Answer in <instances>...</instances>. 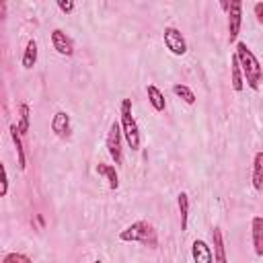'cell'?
I'll list each match as a JSON object with an SVG mask.
<instances>
[{"mask_svg": "<svg viewBox=\"0 0 263 263\" xmlns=\"http://www.w3.org/2000/svg\"><path fill=\"white\" fill-rule=\"evenodd\" d=\"M226 16H228V41L234 43L238 33H240V27H242V2L232 0Z\"/></svg>", "mask_w": 263, "mask_h": 263, "instance_id": "obj_6", "label": "cell"}, {"mask_svg": "<svg viewBox=\"0 0 263 263\" xmlns=\"http://www.w3.org/2000/svg\"><path fill=\"white\" fill-rule=\"evenodd\" d=\"M230 82H232V88L236 92H240L245 88V78H242V70L238 66V58L236 53L230 55Z\"/></svg>", "mask_w": 263, "mask_h": 263, "instance_id": "obj_17", "label": "cell"}, {"mask_svg": "<svg viewBox=\"0 0 263 263\" xmlns=\"http://www.w3.org/2000/svg\"><path fill=\"white\" fill-rule=\"evenodd\" d=\"M191 259L193 263H214V251L203 238H195L191 242Z\"/></svg>", "mask_w": 263, "mask_h": 263, "instance_id": "obj_9", "label": "cell"}, {"mask_svg": "<svg viewBox=\"0 0 263 263\" xmlns=\"http://www.w3.org/2000/svg\"><path fill=\"white\" fill-rule=\"evenodd\" d=\"M173 92H175L183 103H187V105H195V101H197V99H195V92H193L187 84H179V82L173 84Z\"/></svg>", "mask_w": 263, "mask_h": 263, "instance_id": "obj_20", "label": "cell"}, {"mask_svg": "<svg viewBox=\"0 0 263 263\" xmlns=\"http://www.w3.org/2000/svg\"><path fill=\"white\" fill-rule=\"evenodd\" d=\"M90 263H103V261H99V259H95V261H90Z\"/></svg>", "mask_w": 263, "mask_h": 263, "instance_id": "obj_26", "label": "cell"}, {"mask_svg": "<svg viewBox=\"0 0 263 263\" xmlns=\"http://www.w3.org/2000/svg\"><path fill=\"white\" fill-rule=\"evenodd\" d=\"M212 251H214V263H228V255H226V245H224V234L220 226L212 228Z\"/></svg>", "mask_w": 263, "mask_h": 263, "instance_id": "obj_10", "label": "cell"}, {"mask_svg": "<svg viewBox=\"0 0 263 263\" xmlns=\"http://www.w3.org/2000/svg\"><path fill=\"white\" fill-rule=\"evenodd\" d=\"M146 95H148V103L152 105V109L156 113H162L166 109V101H164V95L162 90L156 86V84H148L146 86Z\"/></svg>", "mask_w": 263, "mask_h": 263, "instance_id": "obj_15", "label": "cell"}, {"mask_svg": "<svg viewBox=\"0 0 263 263\" xmlns=\"http://www.w3.org/2000/svg\"><path fill=\"white\" fill-rule=\"evenodd\" d=\"M220 8H222L224 12H228V8H230V2H228V0H222V2H220Z\"/></svg>", "mask_w": 263, "mask_h": 263, "instance_id": "obj_25", "label": "cell"}, {"mask_svg": "<svg viewBox=\"0 0 263 263\" xmlns=\"http://www.w3.org/2000/svg\"><path fill=\"white\" fill-rule=\"evenodd\" d=\"M51 45L60 55H66V58L74 55V41L62 29H53L51 31Z\"/></svg>", "mask_w": 263, "mask_h": 263, "instance_id": "obj_8", "label": "cell"}, {"mask_svg": "<svg viewBox=\"0 0 263 263\" xmlns=\"http://www.w3.org/2000/svg\"><path fill=\"white\" fill-rule=\"evenodd\" d=\"M10 132V138H12V144H14V150H16V162H18V168L25 171L27 168V154H25V148H23V136L18 134V127L16 123H12L8 127Z\"/></svg>", "mask_w": 263, "mask_h": 263, "instance_id": "obj_12", "label": "cell"}, {"mask_svg": "<svg viewBox=\"0 0 263 263\" xmlns=\"http://www.w3.org/2000/svg\"><path fill=\"white\" fill-rule=\"evenodd\" d=\"M16 127H18L21 136H25L29 132V127H31V107H29V103L18 105V123H16Z\"/></svg>", "mask_w": 263, "mask_h": 263, "instance_id": "obj_19", "label": "cell"}, {"mask_svg": "<svg viewBox=\"0 0 263 263\" xmlns=\"http://www.w3.org/2000/svg\"><path fill=\"white\" fill-rule=\"evenodd\" d=\"M2 263H33V259L27 257L25 253H6Z\"/></svg>", "mask_w": 263, "mask_h": 263, "instance_id": "obj_21", "label": "cell"}, {"mask_svg": "<svg viewBox=\"0 0 263 263\" xmlns=\"http://www.w3.org/2000/svg\"><path fill=\"white\" fill-rule=\"evenodd\" d=\"M162 41L166 45V49L173 53V55H185L187 53V41L183 37V33L177 29V27H164L162 31Z\"/></svg>", "mask_w": 263, "mask_h": 263, "instance_id": "obj_5", "label": "cell"}, {"mask_svg": "<svg viewBox=\"0 0 263 263\" xmlns=\"http://www.w3.org/2000/svg\"><path fill=\"white\" fill-rule=\"evenodd\" d=\"M121 140H123L121 125H119V121H113V123L109 125V132H107L105 146H107V152H109V156L113 158V162H115V164H121V162H123V148H121Z\"/></svg>", "mask_w": 263, "mask_h": 263, "instance_id": "obj_4", "label": "cell"}, {"mask_svg": "<svg viewBox=\"0 0 263 263\" xmlns=\"http://www.w3.org/2000/svg\"><path fill=\"white\" fill-rule=\"evenodd\" d=\"M253 14H255L257 23L263 25V2H255V4H253Z\"/></svg>", "mask_w": 263, "mask_h": 263, "instance_id": "obj_24", "label": "cell"}, {"mask_svg": "<svg viewBox=\"0 0 263 263\" xmlns=\"http://www.w3.org/2000/svg\"><path fill=\"white\" fill-rule=\"evenodd\" d=\"M251 185L255 191L263 189V152H255L253 156V173H251Z\"/></svg>", "mask_w": 263, "mask_h": 263, "instance_id": "obj_14", "label": "cell"}, {"mask_svg": "<svg viewBox=\"0 0 263 263\" xmlns=\"http://www.w3.org/2000/svg\"><path fill=\"white\" fill-rule=\"evenodd\" d=\"M51 132L60 138V140H68L72 136V121H70V113L66 111H55L51 117Z\"/></svg>", "mask_w": 263, "mask_h": 263, "instance_id": "obj_7", "label": "cell"}, {"mask_svg": "<svg viewBox=\"0 0 263 263\" xmlns=\"http://www.w3.org/2000/svg\"><path fill=\"white\" fill-rule=\"evenodd\" d=\"M119 125H121L123 140L129 146V150L138 152L140 144H142V138H140L138 121L132 115V99H121V105H119Z\"/></svg>", "mask_w": 263, "mask_h": 263, "instance_id": "obj_3", "label": "cell"}, {"mask_svg": "<svg viewBox=\"0 0 263 263\" xmlns=\"http://www.w3.org/2000/svg\"><path fill=\"white\" fill-rule=\"evenodd\" d=\"M119 240L121 242H140L142 247H148V249L158 247V234L148 220H136L129 226H125L119 232Z\"/></svg>", "mask_w": 263, "mask_h": 263, "instance_id": "obj_2", "label": "cell"}, {"mask_svg": "<svg viewBox=\"0 0 263 263\" xmlns=\"http://www.w3.org/2000/svg\"><path fill=\"white\" fill-rule=\"evenodd\" d=\"M37 53H39V49H37V41H35V39H29L27 45H25L23 58H21V66H23L25 70H31V68L37 64Z\"/></svg>", "mask_w": 263, "mask_h": 263, "instance_id": "obj_16", "label": "cell"}, {"mask_svg": "<svg viewBox=\"0 0 263 263\" xmlns=\"http://www.w3.org/2000/svg\"><path fill=\"white\" fill-rule=\"evenodd\" d=\"M58 8H60L64 14H70V12H74L76 4H74L72 0H58Z\"/></svg>", "mask_w": 263, "mask_h": 263, "instance_id": "obj_22", "label": "cell"}, {"mask_svg": "<svg viewBox=\"0 0 263 263\" xmlns=\"http://www.w3.org/2000/svg\"><path fill=\"white\" fill-rule=\"evenodd\" d=\"M251 242L257 257H263V216H253L251 220Z\"/></svg>", "mask_w": 263, "mask_h": 263, "instance_id": "obj_11", "label": "cell"}, {"mask_svg": "<svg viewBox=\"0 0 263 263\" xmlns=\"http://www.w3.org/2000/svg\"><path fill=\"white\" fill-rule=\"evenodd\" d=\"M234 53L238 58V66L242 70V78H245L247 86L251 90H259V86L263 82V68H261L257 55L253 53V49H249V45L245 41H236Z\"/></svg>", "mask_w": 263, "mask_h": 263, "instance_id": "obj_1", "label": "cell"}, {"mask_svg": "<svg viewBox=\"0 0 263 263\" xmlns=\"http://www.w3.org/2000/svg\"><path fill=\"white\" fill-rule=\"evenodd\" d=\"M97 175L99 177H103L105 181H107V185H109V189H117L119 187V175H117V168H115V164H107V162H99L97 164Z\"/></svg>", "mask_w": 263, "mask_h": 263, "instance_id": "obj_13", "label": "cell"}, {"mask_svg": "<svg viewBox=\"0 0 263 263\" xmlns=\"http://www.w3.org/2000/svg\"><path fill=\"white\" fill-rule=\"evenodd\" d=\"M0 171H2V187H0V195L6 197V193H8V173H6V166H4V164H0Z\"/></svg>", "mask_w": 263, "mask_h": 263, "instance_id": "obj_23", "label": "cell"}, {"mask_svg": "<svg viewBox=\"0 0 263 263\" xmlns=\"http://www.w3.org/2000/svg\"><path fill=\"white\" fill-rule=\"evenodd\" d=\"M177 208H179V220H181V230H187L189 224V195L181 191L177 195Z\"/></svg>", "mask_w": 263, "mask_h": 263, "instance_id": "obj_18", "label": "cell"}]
</instances>
